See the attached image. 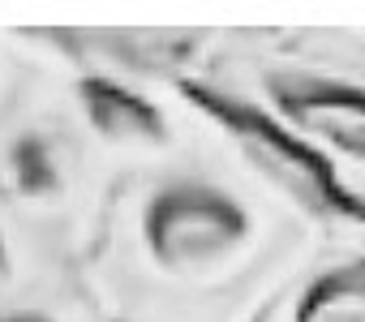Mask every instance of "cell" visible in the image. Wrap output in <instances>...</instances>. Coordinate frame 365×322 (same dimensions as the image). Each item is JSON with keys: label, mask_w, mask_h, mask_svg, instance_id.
<instances>
[{"label": "cell", "mask_w": 365, "mask_h": 322, "mask_svg": "<svg viewBox=\"0 0 365 322\" xmlns=\"http://www.w3.org/2000/svg\"><path fill=\"white\" fill-rule=\"evenodd\" d=\"M339 215L288 150L220 112L112 189L82 271L112 322H254Z\"/></svg>", "instance_id": "obj_1"}, {"label": "cell", "mask_w": 365, "mask_h": 322, "mask_svg": "<svg viewBox=\"0 0 365 322\" xmlns=\"http://www.w3.org/2000/svg\"><path fill=\"white\" fill-rule=\"evenodd\" d=\"M194 90L241 129L288 150L339 211L365 219V73L292 56L254 22L228 18V35Z\"/></svg>", "instance_id": "obj_2"}, {"label": "cell", "mask_w": 365, "mask_h": 322, "mask_svg": "<svg viewBox=\"0 0 365 322\" xmlns=\"http://www.w3.org/2000/svg\"><path fill=\"white\" fill-rule=\"evenodd\" d=\"M22 26L35 43V95L73 129L112 189L125 177L180 155L220 125V112L185 82L73 56L48 43L31 22Z\"/></svg>", "instance_id": "obj_3"}, {"label": "cell", "mask_w": 365, "mask_h": 322, "mask_svg": "<svg viewBox=\"0 0 365 322\" xmlns=\"http://www.w3.org/2000/svg\"><path fill=\"white\" fill-rule=\"evenodd\" d=\"M35 78V73H31ZM112 181L73 137V129L26 86L22 103L0 125V202L82 254L108 211Z\"/></svg>", "instance_id": "obj_4"}, {"label": "cell", "mask_w": 365, "mask_h": 322, "mask_svg": "<svg viewBox=\"0 0 365 322\" xmlns=\"http://www.w3.org/2000/svg\"><path fill=\"white\" fill-rule=\"evenodd\" d=\"M48 43L116 69L194 86L228 35L224 22H31Z\"/></svg>", "instance_id": "obj_5"}, {"label": "cell", "mask_w": 365, "mask_h": 322, "mask_svg": "<svg viewBox=\"0 0 365 322\" xmlns=\"http://www.w3.org/2000/svg\"><path fill=\"white\" fill-rule=\"evenodd\" d=\"M254 322H365V219L344 211Z\"/></svg>", "instance_id": "obj_6"}, {"label": "cell", "mask_w": 365, "mask_h": 322, "mask_svg": "<svg viewBox=\"0 0 365 322\" xmlns=\"http://www.w3.org/2000/svg\"><path fill=\"white\" fill-rule=\"evenodd\" d=\"M86 279L82 254L0 202V309Z\"/></svg>", "instance_id": "obj_7"}, {"label": "cell", "mask_w": 365, "mask_h": 322, "mask_svg": "<svg viewBox=\"0 0 365 322\" xmlns=\"http://www.w3.org/2000/svg\"><path fill=\"white\" fill-rule=\"evenodd\" d=\"M254 31L262 39H271L275 48L305 56V61H322V65H339V69H356L365 73V14H292V18H254Z\"/></svg>", "instance_id": "obj_8"}, {"label": "cell", "mask_w": 365, "mask_h": 322, "mask_svg": "<svg viewBox=\"0 0 365 322\" xmlns=\"http://www.w3.org/2000/svg\"><path fill=\"white\" fill-rule=\"evenodd\" d=\"M0 322H112V318L95 301L91 284L78 279L61 292H43V296H31L22 305L0 309Z\"/></svg>", "instance_id": "obj_9"}, {"label": "cell", "mask_w": 365, "mask_h": 322, "mask_svg": "<svg viewBox=\"0 0 365 322\" xmlns=\"http://www.w3.org/2000/svg\"><path fill=\"white\" fill-rule=\"evenodd\" d=\"M31 73H35V43H31L26 26L22 22L0 26V125L22 103Z\"/></svg>", "instance_id": "obj_10"}]
</instances>
